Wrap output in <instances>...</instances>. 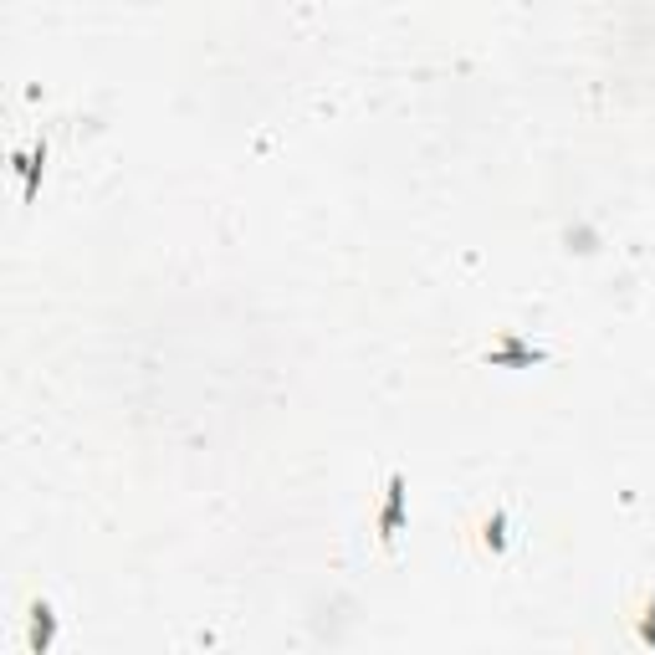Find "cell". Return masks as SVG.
<instances>
[{
  "instance_id": "obj_4",
  "label": "cell",
  "mask_w": 655,
  "mask_h": 655,
  "mask_svg": "<svg viewBox=\"0 0 655 655\" xmlns=\"http://www.w3.org/2000/svg\"><path fill=\"white\" fill-rule=\"evenodd\" d=\"M52 645H57V609H52V599H31L26 604V650L47 655Z\"/></svg>"
},
{
  "instance_id": "obj_2",
  "label": "cell",
  "mask_w": 655,
  "mask_h": 655,
  "mask_svg": "<svg viewBox=\"0 0 655 655\" xmlns=\"http://www.w3.org/2000/svg\"><path fill=\"white\" fill-rule=\"evenodd\" d=\"M405 517H410V482H405V471H389L384 497H379V507H374V533H379V548H384V553L400 548Z\"/></svg>"
},
{
  "instance_id": "obj_1",
  "label": "cell",
  "mask_w": 655,
  "mask_h": 655,
  "mask_svg": "<svg viewBox=\"0 0 655 655\" xmlns=\"http://www.w3.org/2000/svg\"><path fill=\"white\" fill-rule=\"evenodd\" d=\"M461 538H466V548L482 563H502L512 553V512L507 507H487L476 522H466Z\"/></svg>"
},
{
  "instance_id": "obj_5",
  "label": "cell",
  "mask_w": 655,
  "mask_h": 655,
  "mask_svg": "<svg viewBox=\"0 0 655 655\" xmlns=\"http://www.w3.org/2000/svg\"><path fill=\"white\" fill-rule=\"evenodd\" d=\"M47 159H52L47 139H36V144H31V154H26V174H21V195H26V205H36V200H41V174H47Z\"/></svg>"
},
{
  "instance_id": "obj_3",
  "label": "cell",
  "mask_w": 655,
  "mask_h": 655,
  "mask_svg": "<svg viewBox=\"0 0 655 655\" xmlns=\"http://www.w3.org/2000/svg\"><path fill=\"white\" fill-rule=\"evenodd\" d=\"M553 354H548V348L543 343H533V338H522V333H497V343L487 348V354H482V364L487 369H538V364H548Z\"/></svg>"
},
{
  "instance_id": "obj_6",
  "label": "cell",
  "mask_w": 655,
  "mask_h": 655,
  "mask_svg": "<svg viewBox=\"0 0 655 655\" xmlns=\"http://www.w3.org/2000/svg\"><path fill=\"white\" fill-rule=\"evenodd\" d=\"M630 635H635V645L655 650V594H645V599L630 609Z\"/></svg>"
}]
</instances>
